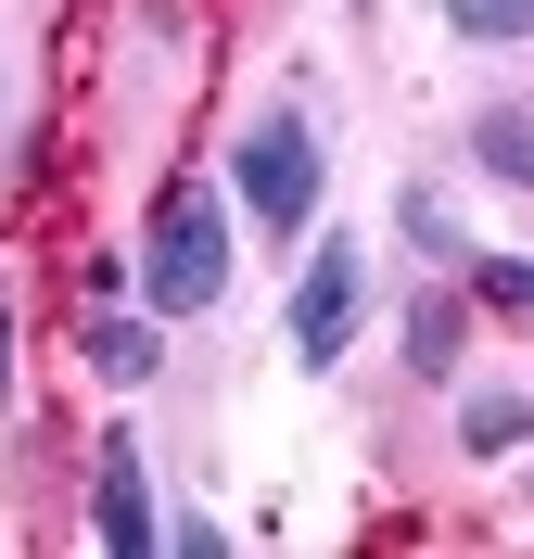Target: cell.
<instances>
[{
    "label": "cell",
    "mask_w": 534,
    "mask_h": 559,
    "mask_svg": "<svg viewBox=\"0 0 534 559\" xmlns=\"http://www.w3.org/2000/svg\"><path fill=\"white\" fill-rule=\"evenodd\" d=\"M216 293H229V204L204 178H166L153 229H141V306L153 318H204Z\"/></svg>",
    "instance_id": "1"
},
{
    "label": "cell",
    "mask_w": 534,
    "mask_h": 559,
    "mask_svg": "<svg viewBox=\"0 0 534 559\" xmlns=\"http://www.w3.org/2000/svg\"><path fill=\"white\" fill-rule=\"evenodd\" d=\"M229 191H242V216L268 242L319 229V128H306V115H254L242 153H229Z\"/></svg>",
    "instance_id": "2"
},
{
    "label": "cell",
    "mask_w": 534,
    "mask_h": 559,
    "mask_svg": "<svg viewBox=\"0 0 534 559\" xmlns=\"http://www.w3.org/2000/svg\"><path fill=\"white\" fill-rule=\"evenodd\" d=\"M356 306H369V242H344V229H331V242L306 254V280H293V369H344Z\"/></svg>",
    "instance_id": "3"
},
{
    "label": "cell",
    "mask_w": 534,
    "mask_h": 559,
    "mask_svg": "<svg viewBox=\"0 0 534 559\" xmlns=\"http://www.w3.org/2000/svg\"><path fill=\"white\" fill-rule=\"evenodd\" d=\"M90 534H103L115 559H153V547H166L153 484H141V445H128V432H103V457H90Z\"/></svg>",
    "instance_id": "4"
},
{
    "label": "cell",
    "mask_w": 534,
    "mask_h": 559,
    "mask_svg": "<svg viewBox=\"0 0 534 559\" xmlns=\"http://www.w3.org/2000/svg\"><path fill=\"white\" fill-rule=\"evenodd\" d=\"M90 369H103L115 394H141L153 369H166V331H153V318H115V306H103V318H90Z\"/></svg>",
    "instance_id": "5"
},
{
    "label": "cell",
    "mask_w": 534,
    "mask_h": 559,
    "mask_svg": "<svg viewBox=\"0 0 534 559\" xmlns=\"http://www.w3.org/2000/svg\"><path fill=\"white\" fill-rule=\"evenodd\" d=\"M471 166H497L509 191H534V103H484L471 115Z\"/></svg>",
    "instance_id": "6"
},
{
    "label": "cell",
    "mask_w": 534,
    "mask_h": 559,
    "mask_svg": "<svg viewBox=\"0 0 534 559\" xmlns=\"http://www.w3.org/2000/svg\"><path fill=\"white\" fill-rule=\"evenodd\" d=\"M407 369L420 382H459V293H420L407 306Z\"/></svg>",
    "instance_id": "7"
},
{
    "label": "cell",
    "mask_w": 534,
    "mask_h": 559,
    "mask_svg": "<svg viewBox=\"0 0 534 559\" xmlns=\"http://www.w3.org/2000/svg\"><path fill=\"white\" fill-rule=\"evenodd\" d=\"M394 229H407L432 267H471V229H459V204H446V191H407V204H394Z\"/></svg>",
    "instance_id": "8"
},
{
    "label": "cell",
    "mask_w": 534,
    "mask_h": 559,
    "mask_svg": "<svg viewBox=\"0 0 534 559\" xmlns=\"http://www.w3.org/2000/svg\"><path fill=\"white\" fill-rule=\"evenodd\" d=\"M459 445H471V457L534 445V407H522V394H471V407H459Z\"/></svg>",
    "instance_id": "9"
},
{
    "label": "cell",
    "mask_w": 534,
    "mask_h": 559,
    "mask_svg": "<svg viewBox=\"0 0 534 559\" xmlns=\"http://www.w3.org/2000/svg\"><path fill=\"white\" fill-rule=\"evenodd\" d=\"M446 26L484 38V51H509V38H534V0H446Z\"/></svg>",
    "instance_id": "10"
},
{
    "label": "cell",
    "mask_w": 534,
    "mask_h": 559,
    "mask_svg": "<svg viewBox=\"0 0 534 559\" xmlns=\"http://www.w3.org/2000/svg\"><path fill=\"white\" fill-rule=\"evenodd\" d=\"M471 293H497V306L534 318V254H471Z\"/></svg>",
    "instance_id": "11"
},
{
    "label": "cell",
    "mask_w": 534,
    "mask_h": 559,
    "mask_svg": "<svg viewBox=\"0 0 534 559\" xmlns=\"http://www.w3.org/2000/svg\"><path fill=\"white\" fill-rule=\"evenodd\" d=\"M0 382H13V306H0Z\"/></svg>",
    "instance_id": "12"
}]
</instances>
